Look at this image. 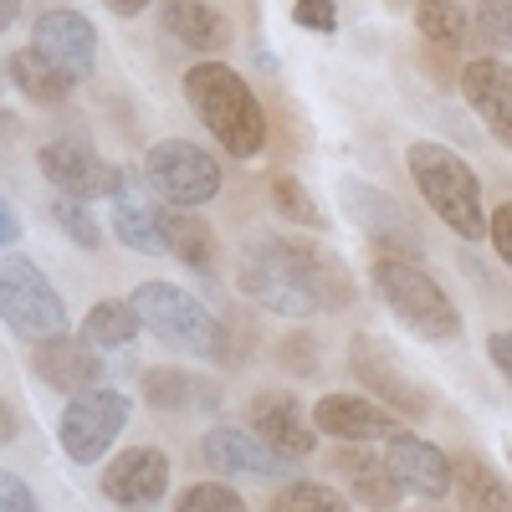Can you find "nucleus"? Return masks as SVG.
<instances>
[{
    "label": "nucleus",
    "mask_w": 512,
    "mask_h": 512,
    "mask_svg": "<svg viewBox=\"0 0 512 512\" xmlns=\"http://www.w3.org/2000/svg\"><path fill=\"white\" fill-rule=\"evenodd\" d=\"M313 425L318 436H333V441H390L400 431V415L390 405H379L374 395H323L313 405Z\"/></svg>",
    "instance_id": "obj_15"
},
{
    "label": "nucleus",
    "mask_w": 512,
    "mask_h": 512,
    "mask_svg": "<svg viewBox=\"0 0 512 512\" xmlns=\"http://www.w3.org/2000/svg\"><path fill=\"white\" fill-rule=\"evenodd\" d=\"M31 47L47 57V62H57V67H67L72 77H88L93 67H98V31H93V21L82 16V11H47L36 26H31Z\"/></svg>",
    "instance_id": "obj_18"
},
{
    "label": "nucleus",
    "mask_w": 512,
    "mask_h": 512,
    "mask_svg": "<svg viewBox=\"0 0 512 512\" xmlns=\"http://www.w3.org/2000/svg\"><path fill=\"white\" fill-rule=\"evenodd\" d=\"M21 241V216L11 210V200H0V251H11Z\"/></svg>",
    "instance_id": "obj_39"
},
{
    "label": "nucleus",
    "mask_w": 512,
    "mask_h": 512,
    "mask_svg": "<svg viewBox=\"0 0 512 512\" xmlns=\"http://www.w3.org/2000/svg\"><path fill=\"white\" fill-rule=\"evenodd\" d=\"M267 512H349V497L333 492V487H323V482L292 477V482H282V492L272 497Z\"/></svg>",
    "instance_id": "obj_28"
},
{
    "label": "nucleus",
    "mask_w": 512,
    "mask_h": 512,
    "mask_svg": "<svg viewBox=\"0 0 512 512\" xmlns=\"http://www.w3.org/2000/svg\"><path fill=\"white\" fill-rule=\"evenodd\" d=\"M175 512H251V507H246V497H241L236 487H226V482H195V487L180 492Z\"/></svg>",
    "instance_id": "obj_32"
},
{
    "label": "nucleus",
    "mask_w": 512,
    "mask_h": 512,
    "mask_svg": "<svg viewBox=\"0 0 512 512\" xmlns=\"http://www.w3.org/2000/svg\"><path fill=\"white\" fill-rule=\"evenodd\" d=\"M36 169L47 175V185L57 195H72V200H113V190L123 185L118 169L82 139H52L36 149Z\"/></svg>",
    "instance_id": "obj_9"
},
{
    "label": "nucleus",
    "mask_w": 512,
    "mask_h": 512,
    "mask_svg": "<svg viewBox=\"0 0 512 512\" xmlns=\"http://www.w3.org/2000/svg\"><path fill=\"white\" fill-rule=\"evenodd\" d=\"M16 431H21V420H16V410L0 400V441H16Z\"/></svg>",
    "instance_id": "obj_40"
},
{
    "label": "nucleus",
    "mask_w": 512,
    "mask_h": 512,
    "mask_svg": "<svg viewBox=\"0 0 512 512\" xmlns=\"http://www.w3.org/2000/svg\"><path fill=\"white\" fill-rule=\"evenodd\" d=\"M103 6H108L113 16H144V6H149V0H103Z\"/></svg>",
    "instance_id": "obj_41"
},
{
    "label": "nucleus",
    "mask_w": 512,
    "mask_h": 512,
    "mask_svg": "<svg viewBox=\"0 0 512 512\" xmlns=\"http://www.w3.org/2000/svg\"><path fill=\"white\" fill-rule=\"evenodd\" d=\"M487 236H492V246L502 256V267H512V200H502L487 216Z\"/></svg>",
    "instance_id": "obj_37"
},
{
    "label": "nucleus",
    "mask_w": 512,
    "mask_h": 512,
    "mask_svg": "<svg viewBox=\"0 0 512 512\" xmlns=\"http://www.w3.org/2000/svg\"><path fill=\"white\" fill-rule=\"evenodd\" d=\"M461 93L472 113L492 128V139L512 149V67L497 57H472L461 67Z\"/></svg>",
    "instance_id": "obj_19"
},
{
    "label": "nucleus",
    "mask_w": 512,
    "mask_h": 512,
    "mask_svg": "<svg viewBox=\"0 0 512 512\" xmlns=\"http://www.w3.org/2000/svg\"><path fill=\"white\" fill-rule=\"evenodd\" d=\"M139 390H144V405H154V410H185L195 384H190L185 369L159 364V369H144V374H139Z\"/></svg>",
    "instance_id": "obj_29"
},
{
    "label": "nucleus",
    "mask_w": 512,
    "mask_h": 512,
    "mask_svg": "<svg viewBox=\"0 0 512 512\" xmlns=\"http://www.w3.org/2000/svg\"><path fill=\"white\" fill-rule=\"evenodd\" d=\"M487 354H492L497 374L512 384V328H502V333H492V338H487Z\"/></svg>",
    "instance_id": "obj_38"
},
{
    "label": "nucleus",
    "mask_w": 512,
    "mask_h": 512,
    "mask_svg": "<svg viewBox=\"0 0 512 512\" xmlns=\"http://www.w3.org/2000/svg\"><path fill=\"white\" fill-rule=\"evenodd\" d=\"M0 512H41L36 492L16 472H0Z\"/></svg>",
    "instance_id": "obj_36"
},
{
    "label": "nucleus",
    "mask_w": 512,
    "mask_h": 512,
    "mask_svg": "<svg viewBox=\"0 0 512 512\" xmlns=\"http://www.w3.org/2000/svg\"><path fill=\"white\" fill-rule=\"evenodd\" d=\"M31 369L41 384H52L57 395H77V390H93V384H103V359L98 349L88 344L82 333H52L41 338V344L31 349Z\"/></svg>",
    "instance_id": "obj_14"
},
{
    "label": "nucleus",
    "mask_w": 512,
    "mask_h": 512,
    "mask_svg": "<svg viewBox=\"0 0 512 512\" xmlns=\"http://www.w3.org/2000/svg\"><path fill=\"white\" fill-rule=\"evenodd\" d=\"M451 466H456V482H451V487H456L461 512H512V492H507V482L492 472L482 456L461 451V456H451Z\"/></svg>",
    "instance_id": "obj_25"
},
{
    "label": "nucleus",
    "mask_w": 512,
    "mask_h": 512,
    "mask_svg": "<svg viewBox=\"0 0 512 512\" xmlns=\"http://www.w3.org/2000/svg\"><path fill=\"white\" fill-rule=\"evenodd\" d=\"M134 308H139L144 328L154 338H164L169 349H185L205 364H231V333L195 292H185L175 282H139Z\"/></svg>",
    "instance_id": "obj_5"
},
{
    "label": "nucleus",
    "mask_w": 512,
    "mask_h": 512,
    "mask_svg": "<svg viewBox=\"0 0 512 512\" xmlns=\"http://www.w3.org/2000/svg\"><path fill=\"white\" fill-rule=\"evenodd\" d=\"M477 31L492 47L512 52V0H477Z\"/></svg>",
    "instance_id": "obj_33"
},
{
    "label": "nucleus",
    "mask_w": 512,
    "mask_h": 512,
    "mask_svg": "<svg viewBox=\"0 0 512 512\" xmlns=\"http://www.w3.org/2000/svg\"><path fill=\"white\" fill-rule=\"evenodd\" d=\"M405 164H410V180L420 190V200L431 205V216L461 236V241H482L487 236V210H482V180L477 169L466 164L456 149L446 144H431V139H415L405 149Z\"/></svg>",
    "instance_id": "obj_4"
},
{
    "label": "nucleus",
    "mask_w": 512,
    "mask_h": 512,
    "mask_svg": "<svg viewBox=\"0 0 512 512\" xmlns=\"http://www.w3.org/2000/svg\"><path fill=\"white\" fill-rule=\"evenodd\" d=\"M349 369H354V379L364 384V390L379 405H390L395 415H405V420H425V415H431V395H425L420 384L400 369L390 344H379L374 333H359L349 344Z\"/></svg>",
    "instance_id": "obj_10"
},
{
    "label": "nucleus",
    "mask_w": 512,
    "mask_h": 512,
    "mask_svg": "<svg viewBox=\"0 0 512 512\" xmlns=\"http://www.w3.org/2000/svg\"><path fill=\"white\" fill-rule=\"evenodd\" d=\"M52 216H57V226L82 246V251H98L103 246V226L88 216V200H72V195H57L52 200Z\"/></svg>",
    "instance_id": "obj_31"
},
{
    "label": "nucleus",
    "mask_w": 512,
    "mask_h": 512,
    "mask_svg": "<svg viewBox=\"0 0 512 512\" xmlns=\"http://www.w3.org/2000/svg\"><path fill=\"white\" fill-rule=\"evenodd\" d=\"M246 425H251V431L262 436L277 456H287V461H308L313 446H318V425L303 415V405H297L292 390H262V395H251Z\"/></svg>",
    "instance_id": "obj_13"
},
{
    "label": "nucleus",
    "mask_w": 512,
    "mask_h": 512,
    "mask_svg": "<svg viewBox=\"0 0 512 512\" xmlns=\"http://www.w3.org/2000/svg\"><path fill=\"white\" fill-rule=\"evenodd\" d=\"M338 200H344V210L354 216V226H359L374 246L420 256V231H415L410 210H405L395 195H384L379 185H369V180H359V175H344V180H338Z\"/></svg>",
    "instance_id": "obj_11"
},
{
    "label": "nucleus",
    "mask_w": 512,
    "mask_h": 512,
    "mask_svg": "<svg viewBox=\"0 0 512 512\" xmlns=\"http://www.w3.org/2000/svg\"><path fill=\"white\" fill-rule=\"evenodd\" d=\"M144 333V318L134 308V297H103V303H93V313L82 318V338H88L93 349H128L134 338Z\"/></svg>",
    "instance_id": "obj_26"
},
{
    "label": "nucleus",
    "mask_w": 512,
    "mask_h": 512,
    "mask_svg": "<svg viewBox=\"0 0 512 512\" xmlns=\"http://www.w3.org/2000/svg\"><path fill=\"white\" fill-rule=\"evenodd\" d=\"M6 77L16 82V93H21L26 103H36V108H57V103H67V98H72V82H77L67 67L47 62L36 47L11 52V57H6Z\"/></svg>",
    "instance_id": "obj_23"
},
{
    "label": "nucleus",
    "mask_w": 512,
    "mask_h": 512,
    "mask_svg": "<svg viewBox=\"0 0 512 512\" xmlns=\"http://www.w3.org/2000/svg\"><path fill=\"white\" fill-rule=\"evenodd\" d=\"M144 180L164 205L195 210V205L221 195V164H216V154H205L190 139H159L144 154Z\"/></svg>",
    "instance_id": "obj_7"
},
{
    "label": "nucleus",
    "mask_w": 512,
    "mask_h": 512,
    "mask_svg": "<svg viewBox=\"0 0 512 512\" xmlns=\"http://www.w3.org/2000/svg\"><path fill=\"white\" fill-rule=\"evenodd\" d=\"M415 31L425 36V47H431V52L456 57V52L466 47L472 16H466L456 0H420V6H415Z\"/></svg>",
    "instance_id": "obj_27"
},
{
    "label": "nucleus",
    "mask_w": 512,
    "mask_h": 512,
    "mask_svg": "<svg viewBox=\"0 0 512 512\" xmlns=\"http://www.w3.org/2000/svg\"><path fill=\"white\" fill-rule=\"evenodd\" d=\"M292 21L303 26V31L328 36L338 26V6H333V0H292Z\"/></svg>",
    "instance_id": "obj_34"
},
{
    "label": "nucleus",
    "mask_w": 512,
    "mask_h": 512,
    "mask_svg": "<svg viewBox=\"0 0 512 512\" xmlns=\"http://www.w3.org/2000/svg\"><path fill=\"white\" fill-rule=\"evenodd\" d=\"M159 236H164V251L175 256V262H185L190 272L210 277L221 267V236H216V226H210L205 216H195V210L164 205L159 210Z\"/></svg>",
    "instance_id": "obj_21"
},
{
    "label": "nucleus",
    "mask_w": 512,
    "mask_h": 512,
    "mask_svg": "<svg viewBox=\"0 0 512 512\" xmlns=\"http://www.w3.org/2000/svg\"><path fill=\"white\" fill-rule=\"evenodd\" d=\"M169 492V456L159 446H128L103 466V497L118 507H149Z\"/></svg>",
    "instance_id": "obj_17"
},
{
    "label": "nucleus",
    "mask_w": 512,
    "mask_h": 512,
    "mask_svg": "<svg viewBox=\"0 0 512 512\" xmlns=\"http://www.w3.org/2000/svg\"><path fill=\"white\" fill-rule=\"evenodd\" d=\"M21 16V0H0V36L11 31V21Z\"/></svg>",
    "instance_id": "obj_42"
},
{
    "label": "nucleus",
    "mask_w": 512,
    "mask_h": 512,
    "mask_svg": "<svg viewBox=\"0 0 512 512\" xmlns=\"http://www.w3.org/2000/svg\"><path fill=\"white\" fill-rule=\"evenodd\" d=\"M282 364H287L292 374H313V369H318V338H313V333L282 338Z\"/></svg>",
    "instance_id": "obj_35"
},
{
    "label": "nucleus",
    "mask_w": 512,
    "mask_h": 512,
    "mask_svg": "<svg viewBox=\"0 0 512 512\" xmlns=\"http://www.w3.org/2000/svg\"><path fill=\"white\" fill-rule=\"evenodd\" d=\"M128 395H118V390H103V384H93V390H77V395H67V405H62V420H57V441H62V451L72 456V461H82V466H93V461H103V451L123 436V425H128Z\"/></svg>",
    "instance_id": "obj_8"
},
{
    "label": "nucleus",
    "mask_w": 512,
    "mask_h": 512,
    "mask_svg": "<svg viewBox=\"0 0 512 512\" xmlns=\"http://www.w3.org/2000/svg\"><path fill=\"white\" fill-rule=\"evenodd\" d=\"M272 205L282 210L292 226H308V231H323V226H328V216L318 210V200L308 195V185L292 180V175H277V180H272Z\"/></svg>",
    "instance_id": "obj_30"
},
{
    "label": "nucleus",
    "mask_w": 512,
    "mask_h": 512,
    "mask_svg": "<svg viewBox=\"0 0 512 512\" xmlns=\"http://www.w3.org/2000/svg\"><path fill=\"white\" fill-rule=\"evenodd\" d=\"M159 21H164V31L175 36V41H185L190 52H226L231 47V26H226V16L210 6V0H159Z\"/></svg>",
    "instance_id": "obj_22"
},
{
    "label": "nucleus",
    "mask_w": 512,
    "mask_h": 512,
    "mask_svg": "<svg viewBox=\"0 0 512 512\" xmlns=\"http://www.w3.org/2000/svg\"><path fill=\"white\" fill-rule=\"evenodd\" d=\"M200 456H205V466L210 472H226V477H251V482H277V477H287L297 461H287V456H277L262 436L251 431H236V425H210V431L200 436Z\"/></svg>",
    "instance_id": "obj_12"
},
{
    "label": "nucleus",
    "mask_w": 512,
    "mask_h": 512,
    "mask_svg": "<svg viewBox=\"0 0 512 512\" xmlns=\"http://www.w3.org/2000/svg\"><path fill=\"white\" fill-rule=\"evenodd\" d=\"M149 195H154V190H149ZM149 195L134 190V185H118V190H113V216H108L113 236H118L128 251H144V256L164 251V236H159V205H154Z\"/></svg>",
    "instance_id": "obj_24"
},
{
    "label": "nucleus",
    "mask_w": 512,
    "mask_h": 512,
    "mask_svg": "<svg viewBox=\"0 0 512 512\" xmlns=\"http://www.w3.org/2000/svg\"><path fill=\"white\" fill-rule=\"evenodd\" d=\"M369 282H374V292H379V303L390 308L415 338L451 344V338L461 333V313H456V303H451V292L420 267V256L379 246L374 262H369Z\"/></svg>",
    "instance_id": "obj_3"
},
{
    "label": "nucleus",
    "mask_w": 512,
    "mask_h": 512,
    "mask_svg": "<svg viewBox=\"0 0 512 512\" xmlns=\"http://www.w3.org/2000/svg\"><path fill=\"white\" fill-rule=\"evenodd\" d=\"M507 461H512V441H507Z\"/></svg>",
    "instance_id": "obj_43"
},
{
    "label": "nucleus",
    "mask_w": 512,
    "mask_h": 512,
    "mask_svg": "<svg viewBox=\"0 0 512 512\" xmlns=\"http://www.w3.org/2000/svg\"><path fill=\"white\" fill-rule=\"evenodd\" d=\"M236 287L282 318L308 313H344L354 303V277L328 246H313L308 236L256 231L236 251Z\"/></svg>",
    "instance_id": "obj_1"
},
{
    "label": "nucleus",
    "mask_w": 512,
    "mask_h": 512,
    "mask_svg": "<svg viewBox=\"0 0 512 512\" xmlns=\"http://www.w3.org/2000/svg\"><path fill=\"white\" fill-rule=\"evenodd\" d=\"M384 461H390V472L400 477V487L425 497V502H441L456 482L451 456L441 446H431L425 436H415V431H395L390 446H384Z\"/></svg>",
    "instance_id": "obj_16"
},
{
    "label": "nucleus",
    "mask_w": 512,
    "mask_h": 512,
    "mask_svg": "<svg viewBox=\"0 0 512 512\" xmlns=\"http://www.w3.org/2000/svg\"><path fill=\"white\" fill-rule=\"evenodd\" d=\"M0 323H6L11 333H21V338H31V344H41V338L67 328L62 292L21 251H11L6 262H0Z\"/></svg>",
    "instance_id": "obj_6"
},
{
    "label": "nucleus",
    "mask_w": 512,
    "mask_h": 512,
    "mask_svg": "<svg viewBox=\"0 0 512 512\" xmlns=\"http://www.w3.org/2000/svg\"><path fill=\"white\" fill-rule=\"evenodd\" d=\"M333 472L344 477V487H349L354 502H364L374 512H395L400 497H405L400 477L390 472V461L364 451V441H344V451H338V461H333Z\"/></svg>",
    "instance_id": "obj_20"
},
{
    "label": "nucleus",
    "mask_w": 512,
    "mask_h": 512,
    "mask_svg": "<svg viewBox=\"0 0 512 512\" xmlns=\"http://www.w3.org/2000/svg\"><path fill=\"white\" fill-rule=\"evenodd\" d=\"M185 103L205 123V134L216 139L231 159H256L267 149V113L246 88V77L226 62H195L185 67Z\"/></svg>",
    "instance_id": "obj_2"
}]
</instances>
